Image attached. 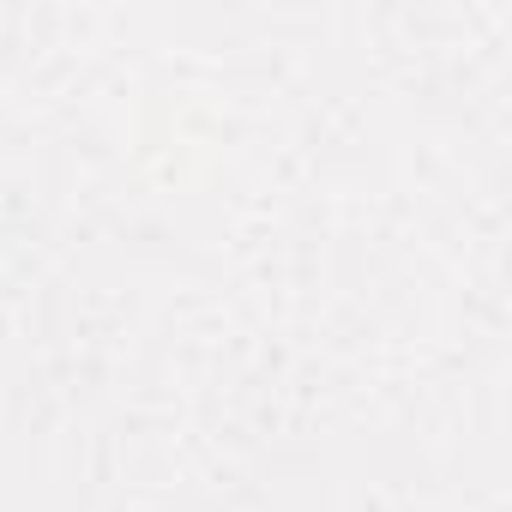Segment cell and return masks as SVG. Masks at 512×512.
<instances>
[]
</instances>
